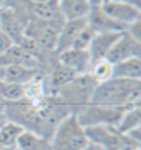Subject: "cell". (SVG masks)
<instances>
[{
  "label": "cell",
  "instance_id": "obj_1",
  "mask_svg": "<svg viewBox=\"0 0 141 150\" xmlns=\"http://www.w3.org/2000/svg\"><path fill=\"white\" fill-rule=\"evenodd\" d=\"M140 100L141 79L110 78L105 82L98 83L90 103L114 108H131L140 105Z\"/></svg>",
  "mask_w": 141,
  "mask_h": 150
},
{
  "label": "cell",
  "instance_id": "obj_2",
  "mask_svg": "<svg viewBox=\"0 0 141 150\" xmlns=\"http://www.w3.org/2000/svg\"><path fill=\"white\" fill-rule=\"evenodd\" d=\"M54 150H82L88 146V137L75 112H69L64 116L50 137Z\"/></svg>",
  "mask_w": 141,
  "mask_h": 150
},
{
  "label": "cell",
  "instance_id": "obj_3",
  "mask_svg": "<svg viewBox=\"0 0 141 150\" xmlns=\"http://www.w3.org/2000/svg\"><path fill=\"white\" fill-rule=\"evenodd\" d=\"M98 83L99 82L89 72L76 75L71 82L59 88L54 96H57L72 112H76L92 102V96Z\"/></svg>",
  "mask_w": 141,
  "mask_h": 150
},
{
  "label": "cell",
  "instance_id": "obj_4",
  "mask_svg": "<svg viewBox=\"0 0 141 150\" xmlns=\"http://www.w3.org/2000/svg\"><path fill=\"white\" fill-rule=\"evenodd\" d=\"M128 108H114L98 103H89L76 110V116L83 127L89 126H117L124 110Z\"/></svg>",
  "mask_w": 141,
  "mask_h": 150
},
{
  "label": "cell",
  "instance_id": "obj_5",
  "mask_svg": "<svg viewBox=\"0 0 141 150\" xmlns=\"http://www.w3.org/2000/svg\"><path fill=\"white\" fill-rule=\"evenodd\" d=\"M58 27L38 20H30L25 25V35L31 37L42 51H55L59 35Z\"/></svg>",
  "mask_w": 141,
  "mask_h": 150
},
{
  "label": "cell",
  "instance_id": "obj_6",
  "mask_svg": "<svg viewBox=\"0 0 141 150\" xmlns=\"http://www.w3.org/2000/svg\"><path fill=\"white\" fill-rule=\"evenodd\" d=\"M100 8L103 10V13L106 16H109L114 21L126 25V27L141 20V8L131 3L106 0V1L100 3Z\"/></svg>",
  "mask_w": 141,
  "mask_h": 150
},
{
  "label": "cell",
  "instance_id": "obj_7",
  "mask_svg": "<svg viewBox=\"0 0 141 150\" xmlns=\"http://www.w3.org/2000/svg\"><path fill=\"white\" fill-rule=\"evenodd\" d=\"M86 21H88V25L90 27L95 34L121 33V31L127 30L126 25L114 21L113 18H110L103 13V10L100 8L99 0H90V10H89V14L86 17Z\"/></svg>",
  "mask_w": 141,
  "mask_h": 150
},
{
  "label": "cell",
  "instance_id": "obj_8",
  "mask_svg": "<svg viewBox=\"0 0 141 150\" xmlns=\"http://www.w3.org/2000/svg\"><path fill=\"white\" fill-rule=\"evenodd\" d=\"M134 57H137V58L141 57V41L135 40L127 31H124L120 35V38L114 42V45L109 51L105 59H107L112 65H114L117 62H121L128 58H134Z\"/></svg>",
  "mask_w": 141,
  "mask_h": 150
},
{
  "label": "cell",
  "instance_id": "obj_9",
  "mask_svg": "<svg viewBox=\"0 0 141 150\" xmlns=\"http://www.w3.org/2000/svg\"><path fill=\"white\" fill-rule=\"evenodd\" d=\"M0 25L1 31L7 34L8 37L14 41V44H18L21 38L25 35V20L11 7H0Z\"/></svg>",
  "mask_w": 141,
  "mask_h": 150
},
{
  "label": "cell",
  "instance_id": "obj_10",
  "mask_svg": "<svg viewBox=\"0 0 141 150\" xmlns=\"http://www.w3.org/2000/svg\"><path fill=\"white\" fill-rule=\"evenodd\" d=\"M58 62L72 69L76 75L86 74L90 69V55L88 50L69 48L58 54Z\"/></svg>",
  "mask_w": 141,
  "mask_h": 150
},
{
  "label": "cell",
  "instance_id": "obj_11",
  "mask_svg": "<svg viewBox=\"0 0 141 150\" xmlns=\"http://www.w3.org/2000/svg\"><path fill=\"white\" fill-rule=\"evenodd\" d=\"M124 33H99L95 34L89 45V55H90V65L98 62L100 59H105L109 51L112 50V47L114 45V42L120 38V35Z\"/></svg>",
  "mask_w": 141,
  "mask_h": 150
},
{
  "label": "cell",
  "instance_id": "obj_12",
  "mask_svg": "<svg viewBox=\"0 0 141 150\" xmlns=\"http://www.w3.org/2000/svg\"><path fill=\"white\" fill-rule=\"evenodd\" d=\"M38 78H41V72L37 68H28L24 67V65H7V67L1 68L0 81L10 83H20V85H28Z\"/></svg>",
  "mask_w": 141,
  "mask_h": 150
},
{
  "label": "cell",
  "instance_id": "obj_13",
  "mask_svg": "<svg viewBox=\"0 0 141 150\" xmlns=\"http://www.w3.org/2000/svg\"><path fill=\"white\" fill-rule=\"evenodd\" d=\"M88 25L86 18H78V20H68L59 30L58 42H57V52H62L69 48H72V44L76 40V37L81 34L83 28Z\"/></svg>",
  "mask_w": 141,
  "mask_h": 150
},
{
  "label": "cell",
  "instance_id": "obj_14",
  "mask_svg": "<svg viewBox=\"0 0 141 150\" xmlns=\"http://www.w3.org/2000/svg\"><path fill=\"white\" fill-rule=\"evenodd\" d=\"M90 10V0H59V11L64 20L86 18Z\"/></svg>",
  "mask_w": 141,
  "mask_h": 150
},
{
  "label": "cell",
  "instance_id": "obj_15",
  "mask_svg": "<svg viewBox=\"0 0 141 150\" xmlns=\"http://www.w3.org/2000/svg\"><path fill=\"white\" fill-rule=\"evenodd\" d=\"M16 150H54L50 143V139L42 137L40 134L24 130L17 139Z\"/></svg>",
  "mask_w": 141,
  "mask_h": 150
},
{
  "label": "cell",
  "instance_id": "obj_16",
  "mask_svg": "<svg viewBox=\"0 0 141 150\" xmlns=\"http://www.w3.org/2000/svg\"><path fill=\"white\" fill-rule=\"evenodd\" d=\"M112 78L141 79V59L134 57L114 64L112 71Z\"/></svg>",
  "mask_w": 141,
  "mask_h": 150
},
{
  "label": "cell",
  "instance_id": "obj_17",
  "mask_svg": "<svg viewBox=\"0 0 141 150\" xmlns=\"http://www.w3.org/2000/svg\"><path fill=\"white\" fill-rule=\"evenodd\" d=\"M25 129L11 120H4L0 125V149H14L17 139Z\"/></svg>",
  "mask_w": 141,
  "mask_h": 150
},
{
  "label": "cell",
  "instance_id": "obj_18",
  "mask_svg": "<svg viewBox=\"0 0 141 150\" xmlns=\"http://www.w3.org/2000/svg\"><path fill=\"white\" fill-rule=\"evenodd\" d=\"M141 126V105H135L131 108L126 109L123 116L120 119V122L117 123L116 129L121 134L128 133L130 130H133L135 127Z\"/></svg>",
  "mask_w": 141,
  "mask_h": 150
},
{
  "label": "cell",
  "instance_id": "obj_19",
  "mask_svg": "<svg viewBox=\"0 0 141 150\" xmlns=\"http://www.w3.org/2000/svg\"><path fill=\"white\" fill-rule=\"evenodd\" d=\"M75 76H76V74H75L72 69H69L68 67L57 62V64L54 65V68H52L51 81H50L51 88H52V91H54V95L57 93V91H58L59 88H62L64 85H67L68 82H71Z\"/></svg>",
  "mask_w": 141,
  "mask_h": 150
},
{
  "label": "cell",
  "instance_id": "obj_20",
  "mask_svg": "<svg viewBox=\"0 0 141 150\" xmlns=\"http://www.w3.org/2000/svg\"><path fill=\"white\" fill-rule=\"evenodd\" d=\"M112 71H113V65L109 62L107 59H100V61L90 65L89 74L100 83L112 78Z\"/></svg>",
  "mask_w": 141,
  "mask_h": 150
},
{
  "label": "cell",
  "instance_id": "obj_21",
  "mask_svg": "<svg viewBox=\"0 0 141 150\" xmlns=\"http://www.w3.org/2000/svg\"><path fill=\"white\" fill-rule=\"evenodd\" d=\"M93 35H95V33L92 31V28L89 25H86L81 31V34L76 37V40L72 44V48H75V50H88L89 45H90Z\"/></svg>",
  "mask_w": 141,
  "mask_h": 150
},
{
  "label": "cell",
  "instance_id": "obj_22",
  "mask_svg": "<svg viewBox=\"0 0 141 150\" xmlns=\"http://www.w3.org/2000/svg\"><path fill=\"white\" fill-rule=\"evenodd\" d=\"M14 45V41L8 37L4 31L0 30V55H3L6 51H8L11 47Z\"/></svg>",
  "mask_w": 141,
  "mask_h": 150
},
{
  "label": "cell",
  "instance_id": "obj_23",
  "mask_svg": "<svg viewBox=\"0 0 141 150\" xmlns=\"http://www.w3.org/2000/svg\"><path fill=\"white\" fill-rule=\"evenodd\" d=\"M126 31L130 34L131 37H134L135 40L141 41V20L140 21H135V23H133V24H130L128 27H127Z\"/></svg>",
  "mask_w": 141,
  "mask_h": 150
},
{
  "label": "cell",
  "instance_id": "obj_24",
  "mask_svg": "<svg viewBox=\"0 0 141 150\" xmlns=\"http://www.w3.org/2000/svg\"><path fill=\"white\" fill-rule=\"evenodd\" d=\"M82 150H102V149L98 147L96 144H93V143H88V146H86L85 149H82Z\"/></svg>",
  "mask_w": 141,
  "mask_h": 150
},
{
  "label": "cell",
  "instance_id": "obj_25",
  "mask_svg": "<svg viewBox=\"0 0 141 150\" xmlns=\"http://www.w3.org/2000/svg\"><path fill=\"white\" fill-rule=\"evenodd\" d=\"M4 106H6V103L0 100V119H1V117H6L4 116Z\"/></svg>",
  "mask_w": 141,
  "mask_h": 150
},
{
  "label": "cell",
  "instance_id": "obj_26",
  "mask_svg": "<svg viewBox=\"0 0 141 150\" xmlns=\"http://www.w3.org/2000/svg\"><path fill=\"white\" fill-rule=\"evenodd\" d=\"M33 3H45V1H50V0H30Z\"/></svg>",
  "mask_w": 141,
  "mask_h": 150
},
{
  "label": "cell",
  "instance_id": "obj_27",
  "mask_svg": "<svg viewBox=\"0 0 141 150\" xmlns=\"http://www.w3.org/2000/svg\"><path fill=\"white\" fill-rule=\"evenodd\" d=\"M135 150H141V147H140V149H135Z\"/></svg>",
  "mask_w": 141,
  "mask_h": 150
},
{
  "label": "cell",
  "instance_id": "obj_28",
  "mask_svg": "<svg viewBox=\"0 0 141 150\" xmlns=\"http://www.w3.org/2000/svg\"><path fill=\"white\" fill-rule=\"evenodd\" d=\"M0 30H1V25H0Z\"/></svg>",
  "mask_w": 141,
  "mask_h": 150
},
{
  "label": "cell",
  "instance_id": "obj_29",
  "mask_svg": "<svg viewBox=\"0 0 141 150\" xmlns=\"http://www.w3.org/2000/svg\"><path fill=\"white\" fill-rule=\"evenodd\" d=\"M13 150H16V149H13Z\"/></svg>",
  "mask_w": 141,
  "mask_h": 150
}]
</instances>
